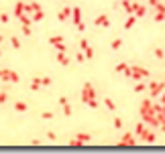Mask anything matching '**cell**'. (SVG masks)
<instances>
[{"mask_svg": "<svg viewBox=\"0 0 165 154\" xmlns=\"http://www.w3.org/2000/svg\"><path fill=\"white\" fill-rule=\"evenodd\" d=\"M128 77L130 79H137V81H145L149 77V71L143 69V67H130L128 69Z\"/></svg>", "mask_w": 165, "mask_h": 154, "instance_id": "6da1fadb", "label": "cell"}, {"mask_svg": "<svg viewBox=\"0 0 165 154\" xmlns=\"http://www.w3.org/2000/svg\"><path fill=\"white\" fill-rule=\"evenodd\" d=\"M18 79H21V77L16 75L14 71H10V69H0V81H12V83H18Z\"/></svg>", "mask_w": 165, "mask_h": 154, "instance_id": "7a4b0ae2", "label": "cell"}, {"mask_svg": "<svg viewBox=\"0 0 165 154\" xmlns=\"http://www.w3.org/2000/svg\"><path fill=\"white\" fill-rule=\"evenodd\" d=\"M90 140H92V136H90V134L80 132V134H76V140H72V142H69V146H82V144H88Z\"/></svg>", "mask_w": 165, "mask_h": 154, "instance_id": "3957f363", "label": "cell"}, {"mask_svg": "<svg viewBox=\"0 0 165 154\" xmlns=\"http://www.w3.org/2000/svg\"><path fill=\"white\" fill-rule=\"evenodd\" d=\"M92 97H96V89L92 87V83H86L82 89V102L86 104L88 99H92Z\"/></svg>", "mask_w": 165, "mask_h": 154, "instance_id": "277c9868", "label": "cell"}, {"mask_svg": "<svg viewBox=\"0 0 165 154\" xmlns=\"http://www.w3.org/2000/svg\"><path fill=\"white\" fill-rule=\"evenodd\" d=\"M163 89H165V83H163V81H151V83H149V91H151V95H153V97H157Z\"/></svg>", "mask_w": 165, "mask_h": 154, "instance_id": "5b68a950", "label": "cell"}, {"mask_svg": "<svg viewBox=\"0 0 165 154\" xmlns=\"http://www.w3.org/2000/svg\"><path fill=\"white\" fill-rule=\"evenodd\" d=\"M149 114H153V102L151 99H143L141 102V118H145Z\"/></svg>", "mask_w": 165, "mask_h": 154, "instance_id": "8992f818", "label": "cell"}, {"mask_svg": "<svg viewBox=\"0 0 165 154\" xmlns=\"http://www.w3.org/2000/svg\"><path fill=\"white\" fill-rule=\"evenodd\" d=\"M135 144H137V140H135V136H132L130 132L123 134V140L118 142V146H135Z\"/></svg>", "mask_w": 165, "mask_h": 154, "instance_id": "52a82bcc", "label": "cell"}, {"mask_svg": "<svg viewBox=\"0 0 165 154\" xmlns=\"http://www.w3.org/2000/svg\"><path fill=\"white\" fill-rule=\"evenodd\" d=\"M49 45H53L57 51H65V43H63V37H51V38H49Z\"/></svg>", "mask_w": 165, "mask_h": 154, "instance_id": "ba28073f", "label": "cell"}, {"mask_svg": "<svg viewBox=\"0 0 165 154\" xmlns=\"http://www.w3.org/2000/svg\"><path fill=\"white\" fill-rule=\"evenodd\" d=\"M74 22H76V27H78V31H84V29H86V24L82 22V16H80V8H74Z\"/></svg>", "mask_w": 165, "mask_h": 154, "instance_id": "9c48e42d", "label": "cell"}, {"mask_svg": "<svg viewBox=\"0 0 165 154\" xmlns=\"http://www.w3.org/2000/svg\"><path fill=\"white\" fill-rule=\"evenodd\" d=\"M139 138H143L147 144H153V142H155V134H153V132H149V130H143Z\"/></svg>", "mask_w": 165, "mask_h": 154, "instance_id": "30bf717a", "label": "cell"}, {"mask_svg": "<svg viewBox=\"0 0 165 154\" xmlns=\"http://www.w3.org/2000/svg\"><path fill=\"white\" fill-rule=\"evenodd\" d=\"M132 8H135V10H132V14H135L137 18H141V16H145V14H147V8H145V6H141V4H132Z\"/></svg>", "mask_w": 165, "mask_h": 154, "instance_id": "8fae6325", "label": "cell"}, {"mask_svg": "<svg viewBox=\"0 0 165 154\" xmlns=\"http://www.w3.org/2000/svg\"><path fill=\"white\" fill-rule=\"evenodd\" d=\"M96 27H110V18H108L106 14H100V16L96 18Z\"/></svg>", "mask_w": 165, "mask_h": 154, "instance_id": "7c38bea8", "label": "cell"}, {"mask_svg": "<svg viewBox=\"0 0 165 154\" xmlns=\"http://www.w3.org/2000/svg\"><path fill=\"white\" fill-rule=\"evenodd\" d=\"M57 61H59L61 65H69V57L65 55V51H59V53H57Z\"/></svg>", "mask_w": 165, "mask_h": 154, "instance_id": "4fadbf2b", "label": "cell"}, {"mask_svg": "<svg viewBox=\"0 0 165 154\" xmlns=\"http://www.w3.org/2000/svg\"><path fill=\"white\" fill-rule=\"evenodd\" d=\"M14 14H16L18 18L25 14V4H23V2H18V4H16V8H14Z\"/></svg>", "mask_w": 165, "mask_h": 154, "instance_id": "5bb4252c", "label": "cell"}, {"mask_svg": "<svg viewBox=\"0 0 165 154\" xmlns=\"http://www.w3.org/2000/svg\"><path fill=\"white\" fill-rule=\"evenodd\" d=\"M69 14H72V10H69V8H61L57 16H59V20H65V18H67Z\"/></svg>", "mask_w": 165, "mask_h": 154, "instance_id": "9a60e30c", "label": "cell"}, {"mask_svg": "<svg viewBox=\"0 0 165 154\" xmlns=\"http://www.w3.org/2000/svg\"><path fill=\"white\" fill-rule=\"evenodd\" d=\"M135 20H137V16H135V14H128V18H126V22H124V29L128 31V29L135 24Z\"/></svg>", "mask_w": 165, "mask_h": 154, "instance_id": "2e32d148", "label": "cell"}, {"mask_svg": "<svg viewBox=\"0 0 165 154\" xmlns=\"http://www.w3.org/2000/svg\"><path fill=\"white\" fill-rule=\"evenodd\" d=\"M104 106H106L110 112H114V110H116V106H114V102H112L110 97H106V99H104Z\"/></svg>", "mask_w": 165, "mask_h": 154, "instance_id": "e0dca14e", "label": "cell"}, {"mask_svg": "<svg viewBox=\"0 0 165 154\" xmlns=\"http://www.w3.org/2000/svg\"><path fill=\"white\" fill-rule=\"evenodd\" d=\"M14 110H16V112H27V104H25V102H16V104H14Z\"/></svg>", "mask_w": 165, "mask_h": 154, "instance_id": "ac0fdd59", "label": "cell"}, {"mask_svg": "<svg viewBox=\"0 0 165 154\" xmlns=\"http://www.w3.org/2000/svg\"><path fill=\"white\" fill-rule=\"evenodd\" d=\"M39 87H41V79L37 77V79H33V81H31V89H33V91H37Z\"/></svg>", "mask_w": 165, "mask_h": 154, "instance_id": "d6986e66", "label": "cell"}, {"mask_svg": "<svg viewBox=\"0 0 165 154\" xmlns=\"http://www.w3.org/2000/svg\"><path fill=\"white\" fill-rule=\"evenodd\" d=\"M120 47H123V38H114V41H112V49H114V51H118Z\"/></svg>", "mask_w": 165, "mask_h": 154, "instance_id": "ffe728a7", "label": "cell"}, {"mask_svg": "<svg viewBox=\"0 0 165 154\" xmlns=\"http://www.w3.org/2000/svg\"><path fill=\"white\" fill-rule=\"evenodd\" d=\"M145 89H147L145 81H139V83H137V87H135V91H137V93H141V91H145Z\"/></svg>", "mask_w": 165, "mask_h": 154, "instance_id": "44dd1931", "label": "cell"}, {"mask_svg": "<svg viewBox=\"0 0 165 154\" xmlns=\"http://www.w3.org/2000/svg\"><path fill=\"white\" fill-rule=\"evenodd\" d=\"M143 130H145V122H139V124H137V128H135V134H137V136H141V132H143Z\"/></svg>", "mask_w": 165, "mask_h": 154, "instance_id": "7402d4cb", "label": "cell"}, {"mask_svg": "<svg viewBox=\"0 0 165 154\" xmlns=\"http://www.w3.org/2000/svg\"><path fill=\"white\" fill-rule=\"evenodd\" d=\"M153 114H163V104H153Z\"/></svg>", "mask_w": 165, "mask_h": 154, "instance_id": "603a6c76", "label": "cell"}, {"mask_svg": "<svg viewBox=\"0 0 165 154\" xmlns=\"http://www.w3.org/2000/svg\"><path fill=\"white\" fill-rule=\"evenodd\" d=\"M10 45H12V49H21V41H18L16 37L10 38Z\"/></svg>", "mask_w": 165, "mask_h": 154, "instance_id": "cb8c5ba5", "label": "cell"}, {"mask_svg": "<svg viewBox=\"0 0 165 154\" xmlns=\"http://www.w3.org/2000/svg\"><path fill=\"white\" fill-rule=\"evenodd\" d=\"M61 108H63V114H65V116H72V106H69V102H67V104H63Z\"/></svg>", "mask_w": 165, "mask_h": 154, "instance_id": "d4e9b609", "label": "cell"}, {"mask_svg": "<svg viewBox=\"0 0 165 154\" xmlns=\"http://www.w3.org/2000/svg\"><path fill=\"white\" fill-rule=\"evenodd\" d=\"M126 69H128V65H126V63H120V65H116V71H118V73H124Z\"/></svg>", "mask_w": 165, "mask_h": 154, "instance_id": "484cf974", "label": "cell"}, {"mask_svg": "<svg viewBox=\"0 0 165 154\" xmlns=\"http://www.w3.org/2000/svg\"><path fill=\"white\" fill-rule=\"evenodd\" d=\"M76 61H78V63H84V61H86V55H84V51H80V53L76 55Z\"/></svg>", "mask_w": 165, "mask_h": 154, "instance_id": "4316f807", "label": "cell"}, {"mask_svg": "<svg viewBox=\"0 0 165 154\" xmlns=\"http://www.w3.org/2000/svg\"><path fill=\"white\" fill-rule=\"evenodd\" d=\"M155 57H157V59H163V57H165L163 49H159V47H157V49H155Z\"/></svg>", "mask_w": 165, "mask_h": 154, "instance_id": "83f0119b", "label": "cell"}, {"mask_svg": "<svg viewBox=\"0 0 165 154\" xmlns=\"http://www.w3.org/2000/svg\"><path fill=\"white\" fill-rule=\"evenodd\" d=\"M43 18V12H41V8L39 10H35V14H33V20H41Z\"/></svg>", "mask_w": 165, "mask_h": 154, "instance_id": "f1b7e54d", "label": "cell"}, {"mask_svg": "<svg viewBox=\"0 0 165 154\" xmlns=\"http://www.w3.org/2000/svg\"><path fill=\"white\" fill-rule=\"evenodd\" d=\"M84 55H86V59H92V57H94V51H92V49L88 47V49L84 51Z\"/></svg>", "mask_w": 165, "mask_h": 154, "instance_id": "f546056e", "label": "cell"}, {"mask_svg": "<svg viewBox=\"0 0 165 154\" xmlns=\"http://www.w3.org/2000/svg\"><path fill=\"white\" fill-rule=\"evenodd\" d=\"M86 104H88L90 108H98V102H96V97H92V99H88Z\"/></svg>", "mask_w": 165, "mask_h": 154, "instance_id": "4dcf8cb0", "label": "cell"}, {"mask_svg": "<svg viewBox=\"0 0 165 154\" xmlns=\"http://www.w3.org/2000/svg\"><path fill=\"white\" fill-rule=\"evenodd\" d=\"M114 128H116V130H120V128H123V120H120V118H116V120H114Z\"/></svg>", "mask_w": 165, "mask_h": 154, "instance_id": "1f68e13d", "label": "cell"}, {"mask_svg": "<svg viewBox=\"0 0 165 154\" xmlns=\"http://www.w3.org/2000/svg\"><path fill=\"white\" fill-rule=\"evenodd\" d=\"M163 18H165V14H163V12H157V14H155V22H161Z\"/></svg>", "mask_w": 165, "mask_h": 154, "instance_id": "d6a6232c", "label": "cell"}, {"mask_svg": "<svg viewBox=\"0 0 165 154\" xmlns=\"http://www.w3.org/2000/svg\"><path fill=\"white\" fill-rule=\"evenodd\" d=\"M155 10H157V12H163V14H165V6L161 4V2H159V4H155Z\"/></svg>", "mask_w": 165, "mask_h": 154, "instance_id": "836d02e7", "label": "cell"}, {"mask_svg": "<svg viewBox=\"0 0 165 154\" xmlns=\"http://www.w3.org/2000/svg\"><path fill=\"white\" fill-rule=\"evenodd\" d=\"M47 138L53 142V140H57V134H55V132H47Z\"/></svg>", "mask_w": 165, "mask_h": 154, "instance_id": "e575fe53", "label": "cell"}, {"mask_svg": "<svg viewBox=\"0 0 165 154\" xmlns=\"http://www.w3.org/2000/svg\"><path fill=\"white\" fill-rule=\"evenodd\" d=\"M41 85H51V79L49 77H41Z\"/></svg>", "mask_w": 165, "mask_h": 154, "instance_id": "d590c367", "label": "cell"}, {"mask_svg": "<svg viewBox=\"0 0 165 154\" xmlns=\"http://www.w3.org/2000/svg\"><path fill=\"white\" fill-rule=\"evenodd\" d=\"M80 47H82V51H86V49H88V47H90V45H88V41H80Z\"/></svg>", "mask_w": 165, "mask_h": 154, "instance_id": "8d00e7d4", "label": "cell"}, {"mask_svg": "<svg viewBox=\"0 0 165 154\" xmlns=\"http://www.w3.org/2000/svg\"><path fill=\"white\" fill-rule=\"evenodd\" d=\"M6 97H8V95H6V91H0V104H4V102H6Z\"/></svg>", "mask_w": 165, "mask_h": 154, "instance_id": "74e56055", "label": "cell"}, {"mask_svg": "<svg viewBox=\"0 0 165 154\" xmlns=\"http://www.w3.org/2000/svg\"><path fill=\"white\" fill-rule=\"evenodd\" d=\"M43 118H45V120H51V118H53V114H51V112H43Z\"/></svg>", "mask_w": 165, "mask_h": 154, "instance_id": "f35d334b", "label": "cell"}, {"mask_svg": "<svg viewBox=\"0 0 165 154\" xmlns=\"http://www.w3.org/2000/svg\"><path fill=\"white\" fill-rule=\"evenodd\" d=\"M0 20L6 24V22H8V14H0Z\"/></svg>", "mask_w": 165, "mask_h": 154, "instance_id": "ab89813d", "label": "cell"}, {"mask_svg": "<svg viewBox=\"0 0 165 154\" xmlns=\"http://www.w3.org/2000/svg\"><path fill=\"white\" fill-rule=\"evenodd\" d=\"M159 2H161V0H149V4H151V6H155V4H159Z\"/></svg>", "mask_w": 165, "mask_h": 154, "instance_id": "60d3db41", "label": "cell"}, {"mask_svg": "<svg viewBox=\"0 0 165 154\" xmlns=\"http://www.w3.org/2000/svg\"><path fill=\"white\" fill-rule=\"evenodd\" d=\"M159 95H161V104H165V89L161 91V93H159Z\"/></svg>", "mask_w": 165, "mask_h": 154, "instance_id": "b9f144b4", "label": "cell"}, {"mask_svg": "<svg viewBox=\"0 0 165 154\" xmlns=\"http://www.w3.org/2000/svg\"><path fill=\"white\" fill-rule=\"evenodd\" d=\"M159 126H161V130H163V132H165V122H163V124H159Z\"/></svg>", "mask_w": 165, "mask_h": 154, "instance_id": "7bdbcfd3", "label": "cell"}, {"mask_svg": "<svg viewBox=\"0 0 165 154\" xmlns=\"http://www.w3.org/2000/svg\"><path fill=\"white\" fill-rule=\"evenodd\" d=\"M163 116H165V104H163Z\"/></svg>", "mask_w": 165, "mask_h": 154, "instance_id": "ee69618b", "label": "cell"}, {"mask_svg": "<svg viewBox=\"0 0 165 154\" xmlns=\"http://www.w3.org/2000/svg\"><path fill=\"white\" fill-rule=\"evenodd\" d=\"M2 41H4V38H2V35H0V43H2Z\"/></svg>", "mask_w": 165, "mask_h": 154, "instance_id": "f6af8a7d", "label": "cell"}, {"mask_svg": "<svg viewBox=\"0 0 165 154\" xmlns=\"http://www.w3.org/2000/svg\"><path fill=\"white\" fill-rule=\"evenodd\" d=\"M0 57H2V51H0Z\"/></svg>", "mask_w": 165, "mask_h": 154, "instance_id": "bcb514c9", "label": "cell"}]
</instances>
